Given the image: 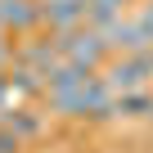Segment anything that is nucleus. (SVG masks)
<instances>
[{"mask_svg":"<svg viewBox=\"0 0 153 153\" xmlns=\"http://www.w3.org/2000/svg\"><path fill=\"white\" fill-rule=\"evenodd\" d=\"M63 59H68V63H76L81 72H99L113 54H108V45H104V32H95V27H76V32L68 36Z\"/></svg>","mask_w":153,"mask_h":153,"instance_id":"1","label":"nucleus"},{"mask_svg":"<svg viewBox=\"0 0 153 153\" xmlns=\"http://www.w3.org/2000/svg\"><path fill=\"white\" fill-rule=\"evenodd\" d=\"M41 27L50 32L86 27V0H41Z\"/></svg>","mask_w":153,"mask_h":153,"instance_id":"2","label":"nucleus"},{"mask_svg":"<svg viewBox=\"0 0 153 153\" xmlns=\"http://www.w3.org/2000/svg\"><path fill=\"white\" fill-rule=\"evenodd\" d=\"M0 27L14 36H32L41 27V0H0Z\"/></svg>","mask_w":153,"mask_h":153,"instance_id":"3","label":"nucleus"},{"mask_svg":"<svg viewBox=\"0 0 153 153\" xmlns=\"http://www.w3.org/2000/svg\"><path fill=\"white\" fill-rule=\"evenodd\" d=\"M86 76H95V72H81L76 63H68V59H59L45 76H41V86H45V95H63V90H76L86 81Z\"/></svg>","mask_w":153,"mask_h":153,"instance_id":"4","label":"nucleus"},{"mask_svg":"<svg viewBox=\"0 0 153 153\" xmlns=\"http://www.w3.org/2000/svg\"><path fill=\"white\" fill-rule=\"evenodd\" d=\"M5 81H9V99H36V95H45L41 72H32V68H23V63L5 68Z\"/></svg>","mask_w":153,"mask_h":153,"instance_id":"5","label":"nucleus"},{"mask_svg":"<svg viewBox=\"0 0 153 153\" xmlns=\"http://www.w3.org/2000/svg\"><path fill=\"white\" fill-rule=\"evenodd\" d=\"M149 108H153V90H149V86L117 95V117H122V122H140V117H149Z\"/></svg>","mask_w":153,"mask_h":153,"instance_id":"6","label":"nucleus"},{"mask_svg":"<svg viewBox=\"0 0 153 153\" xmlns=\"http://www.w3.org/2000/svg\"><path fill=\"white\" fill-rule=\"evenodd\" d=\"M0 153H23V140H18L9 126H0Z\"/></svg>","mask_w":153,"mask_h":153,"instance_id":"7","label":"nucleus"},{"mask_svg":"<svg viewBox=\"0 0 153 153\" xmlns=\"http://www.w3.org/2000/svg\"><path fill=\"white\" fill-rule=\"evenodd\" d=\"M9 104V81H5V72H0V108Z\"/></svg>","mask_w":153,"mask_h":153,"instance_id":"8","label":"nucleus"},{"mask_svg":"<svg viewBox=\"0 0 153 153\" xmlns=\"http://www.w3.org/2000/svg\"><path fill=\"white\" fill-rule=\"evenodd\" d=\"M149 122H153V108H149Z\"/></svg>","mask_w":153,"mask_h":153,"instance_id":"9","label":"nucleus"}]
</instances>
